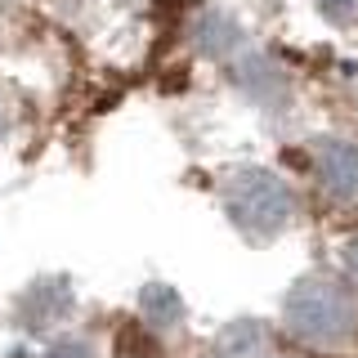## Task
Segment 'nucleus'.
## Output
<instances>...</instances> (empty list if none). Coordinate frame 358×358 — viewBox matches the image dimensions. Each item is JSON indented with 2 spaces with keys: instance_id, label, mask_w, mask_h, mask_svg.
Wrapping results in <instances>:
<instances>
[{
  "instance_id": "obj_1",
  "label": "nucleus",
  "mask_w": 358,
  "mask_h": 358,
  "mask_svg": "<svg viewBox=\"0 0 358 358\" xmlns=\"http://www.w3.org/2000/svg\"><path fill=\"white\" fill-rule=\"evenodd\" d=\"M282 327L305 345L336 350L358 327V300L345 282L327 273H305L287 287L282 296Z\"/></svg>"
},
{
  "instance_id": "obj_2",
  "label": "nucleus",
  "mask_w": 358,
  "mask_h": 358,
  "mask_svg": "<svg viewBox=\"0 0 358 358\" xmlns=\"http://www.w3.org/2000/svg\"><path fill=\"white\" fill-rule=\"evenodd\" d=\"M224 210L242 238L273 242L296 224V193L264 166H238L224 179Z\"/></svg>"
},
{
  "instance_id": "obj_3",
  "label": "nucleus",
  "mask_w": 358,
  "mask_h": 358,
  "mask_svg": "<svg viewBox=\"0 0 358 358\" xmlns=\"http://www.w3.org/2000/svg\"><path fill=\"white\" fill-rule=\"evenodd\" d=\"M313 171H318L327 197L358 201V143L350 139H322L313 148Z\"/></svg>"
},
{
  "instance_id": "obj_4",
  "label": "nucleus",
  "mask_w": 358,
  "mask_h": 358,
  "mask_svg": "<svg viewBox=\"0 0 358 358\" xmlns=\"http://www.w3.org/2000/svg\"><path fill=\"white\" fill-rule=\"evenodd\" d=\"M72 305H76L72 282H63V278H41V282L27 291V300H22V318H27L31 327H54V322H63L67 313H72Z\"/></svg>"
},
{
  "instance_id": "obj_5",
  "label": "nucleus",
  "mask_w": 358,
  "mask_h": 358,
  "mask_svg": "<svg viewBox=\"0 0 358 358\" xmlns=\"http://www.w3.org/2000/svg\"><path fill=\"white\" fill-rule=\"evenodd\" d=\"M215 358H268V331L255 318L229 322L215 336Z\"/></svg>"
},
{
  "instance_id": "obj_6",
  "label": "nucleus",
  "mask_w": 358,
  "mask_h": 358,
  "mask_svg": "<svg viewBox=\"0 0 358 358\" xmlns=\"http://www.w3.org/2000/svg\"><path fill=\"white\" fill-rule=\"evenodd\" d=\"M139 309L143 318L152 322V327H175V322H184V300H179L175 287H162V282H148L139 291Z\"/></svg>"
},
{
  "instance_id": "obj_7",
  "label": "nucleus",
  "mask_w": 358,
  "mask_h": 358,
  "mask_svg": "<svg viewBox=\"0 0 358 358\" xmlns=\"http://www.w3.org/2000/svg\"><path fill=\"white\" fill-rule=\"evenodd\" d=\"M197 45L201 50H210V54H229L233 45H242V36H238V27H233V18H224V14H201V22H197Z\"/></svg>"
},
{
  "instance_id": "obj_8",
  "label": "nucleus",
  "mask_w": 358,
  "mask_h": 358,
  "mask_svg": "<svg viewBox=\"0 0 358 358\" xmlns=\"http://www.w3.org/2000/svg\"><path fill=\"white\" fill-rule=\"evenodd\" d=\"M45 358H94V345L85 341V336H59V341L50 345V350H45Z\"/></svg>"
},
{
  "instance_id": "obj_9",
  "label": "nucleus",
  "mask_w": 358,
  "mask_h": 358,
  "mask_svg": "<svg viewBox=\"0 0 358 358\" xmlns=\"http://www.w3.org/2000/svg\"><path fill=\"white\" fill-rule=\"evenodd\" d=\"M318 14L327 22H354L358 18V0H313Z\"/></svg>"
},
{
  "instance_id": "obj_10",
  "label": "nucleus",
  "mask_w": 358,
  "mask_h": 358,
  "mask_svg": "<svg viewBox=\"0 0 358 358\" xmlns=\"http://www.w3.org/2000/svg\"><path fill=\"white\" fill-rule=\"evenodd\" d=\"M341 260H345V273H350L354 282H358V233H354V238L341 246Z\"/></svg>"
}]
</instances>
